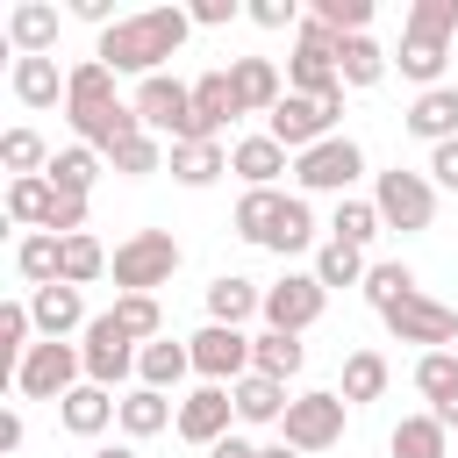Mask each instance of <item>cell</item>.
Listing matches in <instances>:
<instances>
[{"label": "cell", "mask_w": 458, "mask_h": 458, "mask_svg": "<svg viewBox=\"0 0 458 458\" xmlns=\"http://www.w3.org/2000/svg\"><path fill=\"white\" fill-rule=\"evenodd\" d=\"M114 422H122V437H129V444H143V437L172 429V422H179V408H172V401H165L157 386H129V394H122V415H114Z\"/></svg>", "instance_id": "cell-26"}, {"label": "cell", "mask_w": 458, "mask_h": 458, "mask_svg": "<svg viewBox=\"0 0 458 458\" xmlns=\"http://www.w3.org/2000/svg\"><path fill=\"white\" fill-rule=\"evenodd\" d=\"M229 401H236V422H250V429H258V422H286V408H293L286 386L265 379V372H243V379L229 386Z\"/></svg>", "instance_id": "cell-25"}, {"label": "cell", "mask_w": 458, "mask_h": 458, "mask_svg": "<svg viewBox=\"0 0 458 458\" xmlns=\"http://www.w3.org/2000/svg\"><path fill=\"white\" fill-rule=\"evenodd\" d=\"M386 379H394V372H386V358H379V351H351V358H344V386H336V394H344L351 408H365V401H379V394H386Z\"/></svg>", "instance_id": "cell-34"}, {"label": "cell", "mask_w": 458, "mask_h": 458, "mask_svg": "<svg viewBox=\"0 0 458 458\" xmlns=\"http://www.w3.org/2000/svg\"><path fill=\"white\" fill-rule=\"evenodd\" d=\"M136 351H143V344H136V336L114 322V308L86 322V344H79V358H86V379H93V386H107V394H114V386L136 372Z\"/></svg>", "instance_id": "cell-11"}, {"label": "cell", "mask_w": 458, "mask_h": 458, "mask_svg": "<svg viewBox=\"0 0 458 458\" xmlns=\"http://www.w3.org/2000/svg\"><path fill=\"white\" fill-rule=\"evenodd\" d=\"M315 14H322L336 36H365V21H372V0H315Z\"/></svg>", "instance_id": "cell-47"}, {"label": "cell", "mask_w": 458, "mask_h": 458, "mask_svg": "<svg viewBox=\"0 0 458 458\" xmlns=\"http://www.w3.org/2000/svg\"><path fill=\"white\" fill-rule=\"evenodd\" d=\"M186 351H193V372H200L208 386H236V379L250 372V336H243V329H229V322L193 329V336H186Z\"/></svg>", "instance_id": "cell-13"}, {"label": "cell", "mask_w": 458, "mask_h": 458, "mask_svg": "<svg viewBox=\"0 0 458 458\" xmlns=\"http://www.w3.org/2000/svg\"><path fill=\"white\" fill-rule=\"evenodd\" d=\"M243 14H250V21H258V29H301V21H308V14H301V7H293V0H250V7H243Z\"/></svg>", "instance_id": "cell-48"}, {"label": "cell", "mask_w": 458, "mask_h": 458, "mask_svg": "<svg viewBox=\"0 0 458 458\" xmlns=\"http://www.w3.org/2000/svg\"><path fill=\"white\" fill-rule=\"evenodd\" d=\"M401 129H408V136H422L429 150H437V143H451V136H458V86H429V93H415V107L401 114Z\"/></svg>", "instance_id": "cell-21"}, {"label": "cell", "mask_w": 458, "mask_h": 458, "mask_svg": "<svg viewBox=\"0 0 458 458\" xmlns=\"http://www.w3.org/2000/svg\"><path fill=\"white\" fill-rule=\"evenodd\" d=\"M165 165H172V179H179V186H193V193H200V186H215V179L229 172V150H222V143H172V157H165Z\"/></svg>", "instance_id": "cell-31"}, {"label": "cell", "mask_w": 458, "mask_h": 458, "mask_svg": "<svg viewBox=\"0 0 458 458\" xmlns=\"http://www.w3.org/2000/svg\"><path fill=\"white\" fill-rule=\"evenodd\" d=\"M114 322H122L136 344H157V336H165V308H157V293H122V301H114Z\"/></svg>", "instance_id": "cell-43"}, {"label": "cell", "mask_w": 458, "mask_h": 458, "mask_svg": "<svg viewBox=\"0 0 458 458\" xmlns=\"http://www.w3.org/2000/svg\"><path fill=\"white\" fill-rule=\"evenodd\" d=\"M93 458H136V444H100Z\"/></svg>", "instance_id": "cell-54"}, {"label": "cell", "mask_w": 458, "mask_h": 458, "mask_svg": "<svg viewBox=\"0 0 458 458\" xmlns=\"http://www.w3.org/2000/svg\"><path fill=\"white\" fill-rule=\"evenodd\" d=\"M444 50H451V43H429V36H401V57H394V64H401V79H415V86L429 93V86H444Z\"/></svg>", "instance_id": "cell-37"}, {"label": "cell", "mask_w": 458, "mask_h": 458, "mask_svg": "<svg viewBox=\"0 0 458 458\" xmlns=\"http://www.w3.org/2000/svg\"><path fill=\"white\" fill-rule=\"evenodd\" d=\"M114 286L122 293H157V286H172V272H179V236L172 229H136L129 243H114Z\"/></svg>", "instance_id": "cell-4"}, {"label": "cell", "mask_w": 458, "mask_h": 458, "mask_svg": "<svg viewBox=\"0 0 458 458\" xmlns=\"http://www.w3.org/2000/svg\"><path fill=\"white\" fill-rule=\"evenodd\" d=\"M322 308H329V286H322L315 272H286V279H272V286H265V329L301 336V329H315V322H322Z\"/></svg>", "instance_id": "cell-12"}, {"label": "cell", "mask_w": 458, "mask_h": 458, "mask_svg": "<svg viewBox=\"0 0 458 458\" xmlns=\"http://www.w3.org/2000/svg\"><path fill=\"white\" fill-rule=\"evenodd\" d=\"M365 272H372L365 250H351V243H336V236L315 250V279H322V286H365Z\"/></svg>", "instance_id": "cell-40"}, {"label": "cell", "mask_w": 458, "mask_h": 458, "mask_svg": "<svg viewBox=\"0 0 458 458\" xmlns=\"http://www.w3.org/2000/svg\"><path fill=\"white\" fill-rule=\"evenodd\" d=\"M286 157H293L286 143H272V136H243V143L229 150V172L243 179V193H265V186H279V172H293Z\"/></svg>", "instance_id": "cell-20"}, {"label": "cell", "mask_w": 458, "mask_h": 458, "mask_svg": "<svg viewBox=\"0 0 458 458\" xmlns=\"http://www.w3.org/2000/svg\"><path fill=\"white\" fill-rule=\"evenodd\" d=\"M408 293H422V286H415V272H408L401 258H394V265H372V272H365V301H372L379 315H386L394 301H408Z\"/></svg>", "instance_id": "cell-45"}, {"label": "cell", "mask_w": 458, "mask_h": 458, "mask_svg": "<svg viewBox=\"0 0 458 458\" xmlns=\"http://www.w3.org/2000/svg\"><path fill=\"white\" fill-rule=\"evenodd\" d=\"M136 122H143L150 136L193 143V86H186V79H172V72L143 79V86H136Z\"/></svg>", "instance_id": "cell-10"}, {"label": "cell", "mask_w": 458, "mask_h": 458, "mask_svg": "<svg viewBox=\"0 0 458 458\" xmlns=\"http://www.w3.org/2000/svg\"><path fill=\"white\" fill-rule=\"evenodd\" d=\"M379 322H386L401 344H422V351H444V344L458 336V308H444V301H429V293H408V301H394Z\"/></svg>", "instance_id": "cell-14"}, {"label": "cell", "mask_w": 458, "mask_h": 458, "mask_svg": "<svg viewBox=\"0 0 458 458\" xmlns=\"http://www.w3.org/2000/svg\"><path fill=\"white\" fill-rule=\"evenodd\" d=\"M401 36H429V43H451V36H458V0H415Z\"/></svg>", "instance_id": "cell-46"}, {"label": "cell", "mask_w": 458, "mask_h": 458, "mask_svg": "<svg viewBox=\"0 0 458 458\" xmlns=\"http://www.w3.org/2000/svg\"><path fill=\"white\" fill-rule=\"evenodd\" d=\"M236 114H243V107H236L229 64H222V72H200V79H193V143H215Z\"/></svg>", "instance_id": "cell-16"}, {"label": "cell", "mask_w": 458, "mask_h": 458, "mask_svg": "<svg viewBox=\"0 0 458 458\" xmlns=\"http://www.w3.org/2000/svg\"><path fill=\"white\" fill-rule=\"evenodd\" d=\"M415 394L429 401V415L444 429H458V358L451 351H422L415 358Z\"/></svg>", "instance_id": "cell-18"}, {"label": "cell", "mask_w": 458, "mask_h": 458, "mask_svg": "<svg viewBox=\"0 0 458 458\" xmlns=\"http://www.w3.org/2000/svg\"><path fill=\"white\" fill-rule=\"evenodd\" d=\"M186 14H193V29H222V21H236L243 7H236V0H193Z\"/></svg>", "instance_id": "cell-49"}, {"label": "cell", "mask_w": 458, "mask_h": 458, "mask_svg": "<svg viewBox=\"0 0 458 458\" xmlns=\"http://www.w3.org/2000/svg\"><path fill=\"white\" fill-rule=\"evenodd\" d=\"M386 64H394V57H386L372 36H344V43H336V79H344V86H358V93H365V86H379V79H386Z\"/></svg>", "instance_id": "cell-29"}, {"label": "cell", "mask_w": 458, "mask_h": 458, "mask_svg": "<svg viewBox=\"0 0 458 458\" xmlns=\"http://www.w3.org/2000/svg\"><path fill=\"white\" fill-rule=\"evenodd\" d=\"M186 372H193V351H186V344H165V336H157V344H143V351H136V386L172 394Z\"/></svg>", "instance_id": "cell-27"}, {"label": "cell", "mask_w": 458, "mask_h": 458, "mask_svg": "<svg viewBox=\"0 0 458 458\" xmlns=\"http://www.w3.org/2000/svg\"><path fill=\"white\" fill-rule=\"evenodd\" d=\"M336 114H344V93H336V100L286 93V100L265 114V136H272V143H286V150L301 157V150H315V143H329V136H336Z\"/></svg>", "instance_id": "cell-6"}, {"label": "cell", "mask_w": 458, "mask_h": 458, "mask_svg": "<svg viewBox=\"0 0 458 458\" xmlns=\"http://www.w3.org/2000/svg\"><path fill=\"white\" fill-rule=\"evenodd\" d=\"M7 43H14V57H50L57 50V7L50 0L7 7Z\"/></svg>", "instance_id": "cell-22"}, {"label": "cell", "mask_w": 458, "mask_h": 458, "mask_svg": "<svg viewBox=\"0 0 458 458\" xmlns=\"http://www.w3.org/2000/svg\"><path fill=\"white\" fill-rule=\"evenodd\" d=\"M165 157H172V150H165V136H150V129H143V136H129L107 165H114L122 179H150V172H165Z\"/></svg>", "instance_id": "cell-41"}, {"label": "cell", "mask_w": 458, "mask_h": 458, "mask_svg": "<svg viewBox=\"0 0 458 458\" xmlns=\"http://www.w3.org/2000/svg\"><path fill=\"white\" fill-rule=\"evenodd\" d=\"M250 315H265V286H258V279H243V272H222V279H208V322H229V329H243Z\"/></svg>", "instance_id": "cell-23"}, {"label": "cell", "mask_w": 458, "mask_h": 458, "mask_svg": "<svg viewBox=\"0 0 458 458\" xmlns=\"http://www.w3.org/2000/svg\"><path fill=\"white\" fill-rule=\"evenodd\" d=\"M50 200H57V186L36 172V179H7V222H21V229H43L50 222Z\"/></svg>", "instance_id": "cell-36"}, {"label": "cell", "mask_w": 458, "mask_h": 458, "mask_svg": "<svg viewBox=\"0 0 458 458\" xmlns=\"http://www.w3.org/2000/svg\"><path fill=\"white\" fill-rule=\"evenodd\" d=\"M7 86H14V100H21V107H57V93H64L57 57H14Z\"/></svg>", "instance_id": "cell-30"}, {"label": "cell", "mask_w": 458, "mask_h": 458, "mask_svg": "<svg viewBox=\"0 0 458 458\" xmlns=\"http://www.w3.org/2000/svg\"><path fill=\"white\" fill-rule=\"evenodd\" d=\"M344 415H351L344 394H293V408L279 422V444H293L301 458H315V451H329L344 437Z\"/></svg>", "instance_id": "cell-9"}, {"label": "cell", "mask_w": 458, "mask_h": 458, "mask_svg": "<svg viewBox=\"0 0 458 458\" xmlns=\"http://www.w3.org/2000/svg\"><path fill=\"white\" fill-rule=\"evenodd\" d=\"M114 415H122V401H114L107 386H93V379H86V386H72V394L57 401V422H64L72 437H100Z\"/></svg>", "instance_id": "cell-24"}, {"label": "cell", "mask_w": 458, "mask_h": 458, "mask_svg": "<svg viewBox=\"0 0 458 458\" xmlns=\"http://www.w3.org/2000/svg\"><path fill=\"white\" fill-rule=\"evenodd\" d=\"M57 193H93V179H100V150H86V143H64L57 157H50V172H43Z\"/></svg>", "instance_id": "cell-35"}, {"label": "cell", "mask_w": 458, "mask_h": 458, "mask_svg": "<svg viewBox=\"0 0 458 458\" xmlns=\"http://www.w3.org/2000/svg\"><path fill=\"white\" fill-rule=\"evenodd\" d=\"M229 86H236V107H243V114H272V107L286 100L272 57H229Z\"/></svg>", "instance_id": "cell-19"}, {"label": "cell", "mask_w": 458, "mask_h": 458, "mask_svg": "<svg viewBox=\"0 0 458 458\" xmlns=\"http://www.w3.org/2000/svg\"><path fill=\"white\" fill-rule=\"evenodd\" d=\"M229 222H236V236H243V243L279 250V258H293V250H308V243H315V215H308V200H301V193H279V186L243 193Z\"/></svg>", "instance_id": "cell-3"}, {"label": "cell", "mask_w": 458, "mask_h": 458, "mask_svg": "<svg viewBox=\"0 0 458 458\" xmlns=\"http://www.w3.org/2000/svg\"><path fill=\"white\" fill-rule=\"evenodd\" d=\"M386 451L394 458H451V429L437 415H401L394 437H386Z\"/></svg>", "instance_id": "cell-28"}, {"label": "cell", "mask_w": 458, "mask_h": 458, "mask_svg": "<svg viewBox=\"0 0 458 458\" xmlns=\"http://www.w3.org/2000/svg\"><path fill=\"white\" fill-rule=\"evenodd\" d=\"M229 422H236V401H229V386H200V394H186L179 401V437L186 444H200V451H215L222 437H229Z\"/></svg>", "instance_id": "cell-15"}, {"label": "cell", "mask_w": 458, "mask_h": 458, "mask_svg": "<svg viewBox=\"0 0 458 458\" xmlns=\"http://www.w3.org/2000/svg\"><path fill=\"white\" fill-rule=\"evenodd\" d=\"M29 315H36V329H43V344H64L72 329H86L93 315H86V301H79V286H36L29 293Z\"/></svg>", "instance_id": "cell-17"}, {"label": "cell", "mask_w": 458, "mask_h": 458, "mask_svg": "<svg viewBox=\"0 0 458 458\" xmlns=\"http://www.w3.org/2000/svg\"><path fill=\"white\" fill-rule=\"evenodd\" d=\"M114 258L100 250V236H64V265H57V279L64 286H86V279H100Z\"/></svg>", "instance_id": "cell-42"}, {"label": "cell", "mask_w": 458, "mask_h": 458, "mask_svg": "<svg viewBox=\"0 0 458 458\" xmlns=\"http://www.w3.org/2000/svg\"><path fill=\"white\" fill-rule=\"evenodd\" d=\"M308 365V351H301V336H286V329H265V336H250V372H265V379H293Z\"/></svg>", "instance_id": "cell-32"}, {"label": "cell", "mask_w": 458, "mask_h": 458, "mask_svg": "<svg viewBox=\"0 0 458 458\" xmlns=\"http://www.w3.org/2000/svg\"><path fill=\"white\" fill-rule=\"evenodd\" d=\"M72 14H79V21H100V29H114V21H107V0H72Z\"/></svg>", "instance_id": "cell-52"}, {"label": "cell", "mask_w": 458, "mask_h": 458, "mask_svg": "<svg viewBox=\"0 0 458 458\" xmlns=\"http://www.w3.org/2000/svg\"><path fill=\"white\" fill-rule=\"evenodd\" d=\"M50 157H57V150H50L36 129H7V136H0V165H7L14 179H36V172H50Z\"/></svg>", "instance_id": "cell-38"}, {"label": "cell", "mask_w": 458, "mask_h": 458, "mask_svg": "<svg viewBox=\"0 0 458 458\" xmlns=\"http://www.w3.org/2000/svg\"><path fill=\"white\" fill-rule=\"evenodd\" d=\"M372 208H379V222L386 229H401V236H422L429 222H437V179L429 172H379V186H372Z\"/></svg>", "instance_id": "cell-5"}, {"label": "cell", "mask_w": 458, "mask_h": 458, "mask_svg": "<svg viewBox=\"0 0 458 458\" xmlns=\"http://www.w3.org/2000/svg\"><path fill=\"white\" fill-rule=\"evenodd\" d=\"M186 36H193V14H186V7H143V14H114V29H100L93 57H100L107 72L157 79L165 57H179Z\"/></svg>", "instance_id": "cell-2"}, {"label": "cell", "mask_w": 458, "mask_h": 458, "mask_svg": "<svg viewBox=\"0 0 458 458\" xmlns=\"http://www.w3.org/2000/svg\"><path fill=\"white\" fill-rule=\"evenodd\" d=\"M57 265H64V236L36 229V236H21V243H14V272H21L29 286H57Z\"/></svg>", "instance_id": "cell-33"}, {"label": "cell", "mask_w": 458, "mask_h": 458, "mask_svg": "<svg viewBox=\"0 0 458 458\" xmlns=\"http://www.w3.org/2000/svg\"><path fill=\"white\" fill-rule=\"evenodd\" d=\"M72 386H86L79 344H36V351L14 365V394H21V401H64Z\"/></svg>", "instance_id": "cell-7"}, {"label": "cell", "mask_w": 458, "mask_h": 458, "mask_svg": "<svg viewBox=\"0 0 458 458\" xmlns=\"http://www.w3.org/2000/svg\"><path fill=\"white\" fill-rule=\"evenodd\" d=\"M358 172H365V150H358L351 136H329V143H315V150L293 157V186H301V193H336V200H351Z\"/></svg>", "instance_id": "cell-8"}, {"label": "cell", "mask_w": 458, "mask_h": 458, "mask_svg": "<svg viewBox=\"0 0 458 458\" xmlns=\"http://www.w3.org/2000/svg\"><path fill=\"white\" fill-rule=\"evenodd\" d=\"M258 458H301V451H293V444H265Z\"/></svg>", "instance_id": "cell-55"}, {"label": "cell", "mask_w": 458, "mask_h": 458, "mask_svg": "<svg viewBox=\"0 0 458 458\" xmlns=\"http://www.w3.org/2000/svg\"><path fill=\"white\" fill-rule=\"evenodd\" d=\"M258 451H265V444H250V437H236V429H229V437H222L208 458H258Z\"/></svg>", "instance_id": "cell-51"}, {"label": "cell", "mask_w": 458, "mask_h": 458, "mask_svg": "<svg viewBox=\"0 0 458 458\" xmlns=\"http://www.w3.org/2000/svg\"><path fill=\"white\" fill-rule=\"evenodd\" d=\"M0 451H21V415H14V408L0 415Z\"/></svg>", "instance_id": "cell-53"}, {"label": "cell", "mask_w": 458, "mask_h": 458, "mask_svg": "<svg viewBox=\"0 0 458 458\" xmlns=\"http://www.w3.org/2000/svg\"><path fill=\"white\" fill-rule=\"evenodd\" d=\"M29 329H36L29 301H7V308H0V365H7V379H14V365L36 351V344H29Z\"/></svg>", "instance_id": "cell-44"}, {"label": "cell", "mask_w": 458, "mask_h": 458, "mask_svg": "<svg viewBox=\"0 0 458 458\" xmlns=\"http://www.w3.org/2000/svg\"><path fill=\"white\" fill-rule=\"evenodd\" d=\"M64 114H72L79 143H86V150H100V157H114L129 136H143L136 100H122V93H114V72H107L100 57H86V64H72V72H64Z\"/></svg>", "instance_id": "cell-1"}, {"label": "cell", "mask_w": 458, "mask_h": 458, "mask_svg": "<svg viewBox=\"0 0 458 458\" xmlns=\"http://www.w3.org/2000/svg\"><path fill=\"white\" fill-rule=\"evenodd\" d=\"M429 179H437V186H451V193H458V136H451V143H437V150H429Z\"/></svg>", "instance_id": "cell-50"}, {"label": "cell", "mask_w": 458, "mask_h": 458, "mask_svg": "<svg viewBox=\"0 0 458 458\" xmlns=\"http://www.w3.org/2000/svg\"><path fill=\"white\" fill-rule=\"evenodd\" d=\"M379 229H386V222H379V208H372V200H336V215H329V236H336V243H351V250H365Z\"/></svg>", "instance_id": "cell-39"}]
</instances>
